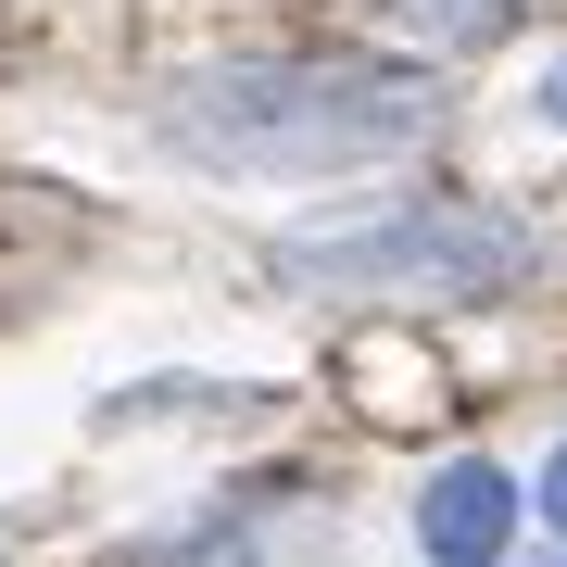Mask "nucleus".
<instances>
[{"mask_svg":"<svg viewBox=\"0 0 567 567\" xmlns=\"http://www.w3.org/2000/svg\"><path fill=\"white\" fill-rule=\"evenodd\" d=\"M429 126V89L391 63H203L164 102V140L227 177H341Z\"/></svg>","mask_w":567,"mask_h":567,"instance_id":"1","label":"nucleus"},{"mask_svg":"<svg viewBox=\"0 0 567 567\" xmlns=\"http://www.w3.org/2000/svg\"><path fill=\"white\" fill-rule=\"evenodd\" d=\"M529 265H543V240L492 203H391V215H328L278 240V278L353 290V303H379V290H517Z\"/></svg>","mask_w":567,"mask_h":567,"instance_id":"2","label":"nucleus"},{"mask_svg":"<svg viewBox=\"0 0 567 567\" xmlns=\"http://www.w3.org/2000/svg\"><path fill=\"white\" fill-rule=\"evenodd\" d=\"M416 529H429V555H442V567H492V555H505V529H517V480H505L492 454H466V466L429 480Z\"/></svg>","mask_w":567,"mask_h":567,"instance_id":"3","label":"nucleus"},{"mask_svg":"<svg viewBox=\"0 0 567 567\" xmlns=\"http://www.w3.org/2000/svg\"><path fill=\"white\" fill-rule=\"evenodd\" d=\"M391 13H404V25H429V39H466V51H480V39H505L529 0H391Z\"/></svg>","mask_w":567,"mask_h":567,"instance_id":"4","label":"nucleus"},{"mask_svg":"<svg viewBox=\"0 0 567 567\" xmlns=\"http://www.w3.org/2000/svg\"><path fill=\"white\" fill-rule=\"evenodd\" d=\"M543 517H555V529H567V454H555V466H543Z\"/></svg>","mask_w":567,"mask_h":567,"instance_id":"5","label":"nucleus"},{"mask_svg":"<svg viewBox=\"0 0 567 567\" xmlns=\"http://www.w3.org/2000/svg\"><path fill=\"white\" fill-rule=\"evenodd\" d=\"M543 114H555V126H567V63H555V76H543Z\"/></svg>","mask_w":567,"mask_h":567,"instance_id":"6","label":"nucleus"}]
</instances>
